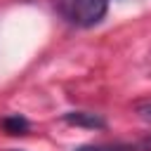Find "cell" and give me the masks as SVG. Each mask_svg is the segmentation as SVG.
Returning <instances> with one entry per match:
<instances>
[{
	"instance_id": "cell-1",
	"label": "cell",
	"mask_w": 151,
	"mask_h": 151,
	"mask_svg": "<svg viewBox=\"0 0 151 151\" xmlns=\"http://www.w3.org/2000/svg\"><path fill=\"white\" fill-rule=\"evenodd\" d=\"M54 5L57 12L78 28L97 26L109 12V0H54Z\"/></svg>"
},
{
	"instance_id": "cell-2",
	"label": "cell",
	"mask_w": 151,
	"mask_h": 151,
	"mask_svg": "<svg viewBox=\"0 0 151 151\" xmlns=\"http://www.w3.org/2000/svg\"><path fill=\"white\" fill-rule=\"evenodd\" d=\"M73 151H151V134L137 142H109V144H83Z\"/></svg>"
},
{
	"instance_id": "cell-4",
	"label": "cell",
	"mask_w": 151,
	"mask_h": 151,
	"mask_svg": "<svg viewBox=\"0 0 151 151\" xmlns=\"http://www.w3.org/2000/svg\"><path fill=\"white\" fill-rule=\"evenodd\" d=\"M28 127L31 125H28V120L24 116H7V118H2V130L7 134H26Z\"/></svg>"
},
{
	"instance_id": "cell-3",
	"label": "cell",
	"mask_w": 151,
	"mask_h": 151,
	"mask_svg": "<svg viewBox=\"0 0 151 151\" xmlns=\"http://www.w3.org/2000/svg\"><path fill=\"white\" fill-rule=\"evenodd\" d=\"M64 123L68 125H76V127H90V130H101L106 127V120L97 113H90V111H68L61 116Z\"/></svg>"
},
{
	"instance_id": "cell-5",
	"label": "cell",
	"mask_w": 151,
	"mask_h": 151,
	"mask_svg": "<svg viewBox=\"0 0 151 151\" xmlns=\"http://www.w3.org/2000/svg\"><path fill=\"white\" fill-rule=\"evenodd\" d=\"M134 111H137V116H139L142 120L151 123V101H139V104L134 106Z\"/></svg>"
}]
</instances>
